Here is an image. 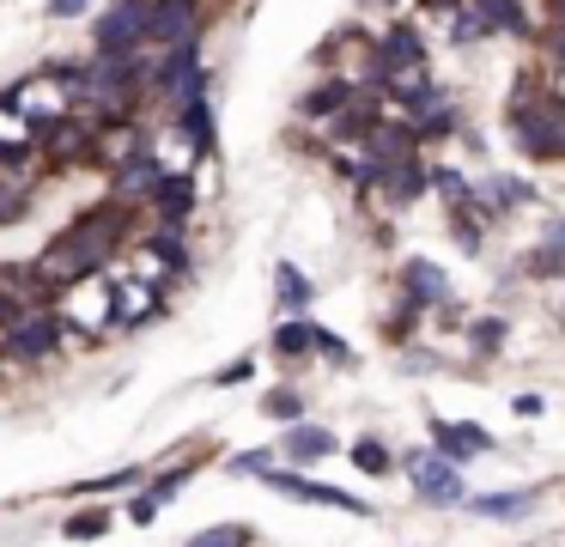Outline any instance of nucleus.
I'll return each mask as SVG.
<instances>
[{
    "instance_id": "1",
    "label": "nucleus",
    "mask_w": 565,
    "mask_h": 547,
    "mask_svg": "<svg viewBox=\"0 0 565 547\" xmlns=\"http://www.w3.org/2000/svg\"><path fill=\"white\" fill-rule=\"evenodd\" d=\"M122 225H128V213L122 207H98V213H86L67 238H55L50 250H43V262H38V280L43 286H79V280H92V274H104V262L116 255V243H122Z\"/></svg>"
},
{
    "instance_id": "2",
    "label": "nucleus",
    "mask_w": 565,
    "mask_h": 547,
    "mask_svg": "<svg viewBox=\"0 0 565 547\" xmlns=\"http://www.w3.org/2000/svg\"><path fill=\"white\" fill-rule=\"evenodd\" d=\"M511 140L523 146L529 158H565V104L547 92H516Z\"/></svg>"
},
{
    "instance_id": "3",
    "label": "nucleus",
    "mask_w": 565,
    "mask_h": 547,
    "mask_svg": "<svg viewBox=\"0 0 565 547\" xmlns=\"http://www.w3.org/2000/svg\"><path fill=\"white\" fill-rule=\"evenodd\" d=\"M262 486L298 498V505H329V511H347V517H371V505H365L359 493L329 486V481H310V474H292V469H268V474H262Z\"/></svg>"
},
{
    "instance_id": "4",
    "label": "nucleus",
    "mask_w": 565,
    "mask_h": 547,
    "mask_svg": "<svg viewBox=\"0 0 565 547\" xmlns=\"http://www.w3.org/2000/svg\"><path fill=\"white\" fill-rule=\"evenodd\" d=\"M147 7L152 0H116L98 19V55L104 61H128L140 43H147Z\"/></svg>"
},
{
    "instance_id": "5",
    "label": "nucleus",
    "mask_w": 565,
    "mask_h": 547,
    "mask_svg": "<svg viewBox=\"0 0 565 547\" xmlns=\"http://www.w3.org/2000/svg\"><path fill=\"white\" fill-rule=\"evenodd\" d=\"M62 340H67V316H50V311H25V316H13V335H7V353L13 359H50V353H62Z\"/></svg>"
},
{
    "instance_id": "6",
    "label": "nucleus",
    "mask_w": 565,
    "mask_h": 547,
    "mask_svg": "<svg viewBox=\"0 0 565 547\" xmlns=\"http://www.w3.org/2000/svg\"><path fill=\"white\" fill-rule=\"evenodd\" d=\"M407 481H414V493L426 498V505H456V498H462L456 462L431 456V450H414V456H407Z\"/></svg>"
},
{
    "instance_id": "7",
    "label": "nucleus",
    "mask_w": 565,
    "mask_h": 547,
    "mask_svg": "<svg viewBox=\"0 0 565 547\" xmlns=\"http://www.w3.org/2000/svg\"><path fill=\"white\" fill-rule=\"evenodd\" d=\"M195 31H201L195 0H152L147 7V43L177 49V43H195Z\"/></svg>"
},
{
    "instance_id": "8",
    "label": "nucleus",
    "mask_w": 565,
    "mask_h": 547,
    "mask_svg": "<svg viewBox=\"0 0 565 547\" xmlns=\"http://www.w3.org/2000/svg\"><path fill=\"white\" fill-rule=\"evenodd\" d=\"M67 311L86 328H116V274H92L79 286H67Z\"/></svg>"
},
{
    "instance_id": "9",
    "label": "nucleus",
    "mask_w": 565,
    "mask_h": 547,
    "mask_svg": "<svg viewBox=\"0 0 565 547\" xmlns=\"http://www.w3.org/2000/svg\"><path fill=\"white\" fill-rule=\"evenodd\" d=\"M152 207H159V231H164V238H183L189 207H195V182H189L183 170H164L159 189H152Z\"/></svg>"
},
{
    "instance_id": "10",
    "label": "nucleus",
    "mask_w": 565,
    "mask_h": 547,
    "mask_svg": "<svg viewBox=\"0 0 565 547\" xmlns=\"http://www.w3.org/2000/svg\"><path fill=\"white\" fill-rule=\"evenodd\" d=\"M480 450H492V432H480V425L431 420V456H444V462H468V456H480Z\"/></svg>"
},
{
    "instance_id": "11",
    "label": "nucleus",
    "mask_w": 565,
    "mask_h": 547,
    "mask_svg": "<svg viewBox=\"0 0 565 547\" xmlns=\"http://www.w3.org/2000/svg\"><path fill=\"white\" fill-rule=\"evenodd\" d=\"M159 177H164V165L159 158H147V152H135L128 165H116V207H135V201H147L152 189H159Z\"/></svg>"
},
{
    "instance_id": "12",
    "label": "nucleus",
    "mask_w": 565,
    "mask_h": 547,
    "mask_svg": "<svg viewBox=\"0 0 565 547\" xmlns=\"http://www.w3.org/2000/svg\"><path fill=\"white\" fill-rule=\"evenodd\" d=\"M402 292H407L414 311H426V304H450V280H444L426 255H414V262L402 267Z\"/></svg>"
},
{
    "instance_id": "13",
    "label": "nucleus",
    "mask_w": 565,
    "mask_h": 547,
    "mask_svg": "<svg viewBox=\"0 0 565 547\" xmlns=\"http://www.w3.org/2000/svg\"><path fill=\"white\" fill-rule=\"evenodd\" d=\"M50 298V286L38 280V267H0V311H19L25 316L31 304Z\"/></svg>"
},
{
    "instance_id": "14",
    "label": "nucleus",
    "mask_w": 565,
    "mask_h": 547,
    "mask_svg": "<svg viewBox=\"0 0 565 547\" xmlns=\"http://www.w3.org/2000/svg\"><path fill=\"white\" fill-rule=\"evenodd\" d=\"M426 189H431V170L419 165V158H402V165H390V170H383V194H390L395 207L419 201Z\"/></svg>"
},
{
    "instance_id": "15",
    "label": "nucleus",
    "mask_w": 565,
    "mask_h": 547,
    "mask_svg": "<svg viewBox=\"0 0 565 547\" xmlns=\"http://www.w3.org/2000/svg\"><path fill=\"white\" fill-rule=\"evenodd\" d=\"M286 456H292V462H322V456H334V432H329V425H305V420H298V425H286Z\"/></svg>"
},
{
    "instance_id": "16",
    "label": "nucleus",
    "mask_w": 565,
    "mask_h": 547,
    "mask_svg": "<svg viewBox=\"0 0 565 547\" xmlns=\"http://www.w3.org/2000/svg\"><path fill=\"white\" fill-rule=\"evenodd\" d=\"M31 146H38V128H31V122H19L13 109L0 104V170H13Z\"/></svg>"
},
{
    "instance_id": "17",
    "label": "nucleus",
    "mask_w": 565,
    "mask_h": 547,
    "mask_svg": "<svg viewBox=\"0 0 565 547\" xmlns=\"http://www.w3.org/2000/svg\"><path fill=\"white\" fill-rule=\"evenodd\" d=\"M359 97V85L353 80H329V85H317V92H305L298 97V116H341L347 104Z\"/></svg>"
},
{
    "instance_id": "18",
    "label": "nucleus",
    "mask_w": 565,
    "mask_h": 547,
    "mask_svg": "<svg viewBox=\"0 0 565 547\" xmlns=\"http://www.w3.org/2000/svg\"><path fill=\"white\" fill-rule=\"evenodd\" d=\"M529 274L535 280H559L565 274V219H547V243H541L535 255H529Z\"/></svg>"
},
{
    "instance_id": "19",
    "label": "nucleus",
    "mask_w": 565,
    "mask_h": 547,
    "mask_svg": "<svg viewBox=\"0 0 565 547\" xmlns=\"http://www.w3.org/2000/svg\"><path fill=\"white\" fill-rule=\"evenodd\" d=\"M377 122H383L377 109H365V104H347L341 116L329 122V134H334V140H347V146H365V140H371V128H377Z\"/></svg>"
},
{
    "instance_id": "20",
    "label": "nucleus",
    "mask_w": 565,
    "mask_h": 547,
    "mask_svg": "<svg viewBox=\"0 0 565 547\" xmlns=\"http://www.w3.org/2000/svg\"><path fill=\"white\" fill-rule=\"evenodd\" d=\"M177 128H183V140L195 146V152H207V146H213V104H207V97H189Z\"/></svg>"
},
{
    "instance_id": "21",
    "label": "nucleus",
    "mask_w": 565,
    "mask_h": 547,
    "mask_svg": "<svg viewBox=\"0 0 565 547\" xmlns=\"http://www.w3.org/2000/svg\"><path fill=\"white\" fill-rule=\"evenodd\" d=\"M529 486H516V493H480V498H468L475 505V517H516V511H529Z\"/></svg>"
},
{
    "instance_id": "22",
    "label": "nucleus",
    "mask_w": 565,
    "mask_h": 547,
    "mask_svg": "<svg viewBox=\"0 0 565 547\" xmlns=\"http://www.w3.org/2000/svg\"><path fill=\"white\" fill-rule=\"evenodd\" d=\"M274 286H280V304H286V311H305V304H310V280L298 274L292 262L274 267Z\"/></svg>"
},
{
    "instance_id": "23",
    "label": "nucleus",
    "mask_w": 565,
    "mask_h": 547,
    "mask_svg": "<svg viewBox=\"0 0 565 547\" xmlns=\"http://www.w3.org/2000/svg\"><path fill=\"white\" fill-rule=\"evenodd\" d=\"M256 535L244 529V523H213V529H201V535H189L183 547H249Z\"/></svg>"
},
{
    "instance_id": "24",
    "label": "nucleus",
    "mask_w": 565,
    "mask_h": 547,
    "mask_svg": "<svg viewBox=\"0 0 565 547\" xmlns=\"http://www.w3.org/2000/svg\"><path fill=\"white\" fill-rule=\"evenodd\" d=\"M310 328H317V323H305V316L280 323V328H274V353H280V359H298V353H310Z\"/></svg>"
},
{
    "instance_id": "25",
    "label": "nucleus",
    "mask_w": 565,
    "mask_h": 547,
    "mask_svg": "<svg viewBox=\"0 0 565 547\" xmlns=\"http://www.w3.org/2000/svg\"><path fill=\"white\" fill-rule=\"evenodd\" d=\"M104 529H110V511H74V517L62 523L67 541H98Z\"/></svg>"
},
{
    "instance_id": "26",
    "label": "nucleus",
    "mask_w": 565,
    "mask_h": 547,
    "mask_svg": "<svg viewBox=\"0 0 565 547\" xmlns=\"http://www.w3.org/2000/svg\"><path fill=\"white\" fill-rule=\"evenodd\" d=\"M353 462H359L365 474H390V469H395V456H390V444H383V438H359V444H353Z\"/></svg>"
},
{
    "instance_id": "27",
    "label": "nucleus",
    "mask_w": 565,
    "mask_h": 547,
    "mask_svg": "<svg viewBox=\"0 0 565 547\" xmlns=\"http://www.w3.org/2000/svg\"><path fill=\"white\" fill-rule=\"evenodd\" d=\"M189 481H195V462H183V469H171V474H159V481H152L147 486V498H152V505H171V498L177 493H183V486Z\"/></svg>"
},
{
    "instance_id": "28",
    "label": "nucleus",
    "mask_w": 565,
    "mask_h": 547,
    "mask_svg": "<svg viewBox=\"0 0 565 547\" xmlns=\"http://www.w3.org/2000/svg\"><path fill=\"white\" fill-rule=\"evenodd\" d=\"M262 413H268V420H292V425H298V413H305V396H298V389H268Z\"/></svg>"
},
{
    "instance_id": "29",
    "label": "nucleus",
    "mask_w": 565,
    "mask_h": 547,
    "mask_svg": "<svg viewBox=\"0 0 565 547\" xmlns=\"http://www.w3.org/2000/svg\"><path fill=\"white\" fill-rule=\"evenodd\" d=\"M225 469H232V474H249V481H262V474L274 469V450H268V444H262V450H237Z\"/></svg>"
},
{
    "instance_id": "30",
    "label": "nucleus",
    "mask_w": 565,
    "mask_h": 547,
    "mask_svg": "<svg viewBox=\"0 0 565 547\" xmlns=\"http://www.w3.org/2000/svg\"><path fill=\"white\" fill-rule=\"evenodd\" d=\"M140 486V469H116V474H98V481H79L74 493H128Z\"/></svg>"
},
{
    "instance_id": "31",
    "label": "nucleus",
    "mask_w": 565,
    "mask_h": 547,
    "mask_svg": "<svg viewBox=\"0 0 565 547\" xmlns=\"http://www.w3.org/2000/svg\"><path fill=\"white\" fill-rule=\"evenodd\" d=\"M444 134H456V116H450V109H426V116H419L414 122V140H444Z\"/></svg>"
},
{
    "instance_id": "32",
    "label": "nucleus",
    "mask_w": 565,
    "mask_h": 547,
    "mask_svg": "<svg viewBox=\"0 0 565 547\" xmlns=\"http://www.w3.org/2000/svg\"><path fill=\"white\" fill-rule=\"evenodd\" d=\"M310 347H317V353H322V359H334V365H347V359H353V347H347V340H341V335H329V328H322V323H317V328H310Z\"/></svg>"
},
{
    "instance_id": "33",
    "label": "nucleus",
    "mask_w": 565,
    "mask_h": 547,
    "mask_svg": "<svg viewBox=\"0 0 565 547\" xmlns=\"http://www.w3.org/2000/svg\"><path fill=\"white\" fill-rule=\"evenodd\" d=\"M19 213H25V182L0 177V225H7V219H19Z\"/></svg>"
},
{
    "instance_id": "34",
    "label": "nucleus",
    "mask_w": 565,
    "mask_h": 547,
    "mask_svg": "<svg viewBox=\"0 0 565 547\" xmlns=\"http://www.w3.org/2000/svg\"><path fill=\"white\" fill-rule=\"evenodd\" d=\"M468 335H475V347H480V353H492V347L504 340V323H499V316H480V323L468 328Z\"/></svg>"
},
{
    "instance_id": "35",
    "label": "nucleus",
    "mask_w": 565,
    "mask_h": 547,
    "mask_svg": "<svg viewBox=\"0 0 565 547\" xmlns=\"http://www.w3.org/2000/svg\"><path fill=\"white\" fill-rule=\"evenodd\" d=\"M456 36H462V43H475V36H487V19H480L475 7H456Z\"/></svg>"
},
{
    "instance_id": "36",
    "label": "nucleus",
    "mask_w": 565,
    "mask_h": 547,
    "mask_svg": "<svg viewBox=\"0 0 565 547\" xmlns=\"http://www.w3.org/2000/svg\"><path fill=\"white\" fill-rule=\"evenodd\" d=\"M249 371H256V359H232L225 371H213V383H220V389H232V383H244Z\"/></svg>"
},
{
    "instance_id": "37",
    "label": "nucleus",
    "mask_w": 565,
    "mask_h": 547,
    "mask_svg": "<svg viewBox=\"0 0 565 547\" xmlns=\"http://www.w3.org/2000/svg\"><path fill=\"white\" fill-rule=\"evenodd\" d=\"M128 523H140V529H147V523H159V505H152V498L140 493L135 505H128Z\"/></svg>"
},
{
    "instance_id": "38",
    "label": "nucleus",
    "mask_w": 565,
    "mask_h": 547,
    "mask_svg": "<svg viewBox=\"0 0 565 547\" xmlns=\"http://www.w3.org/2000/svg\"><path fill=\"white\" fill-rule=\"evenodd\" d=\"M92 0H50V19H74V12H86Z\"/></svg>"
},
{
    "instance_id": "39",
    "label": "nucleus",
    "mask_w": 565,
    "mask_h": 547,
    "mask_svg": "<svg viewBox=\"0 0 565 547\" xmlns=\"http://www.w3.org/2000/svg\"><path fill=\"white\" fill-rule=\"evenodd\" d=\"M383 7H390V0H383Z\"/></svg>"
}]
</instances>
